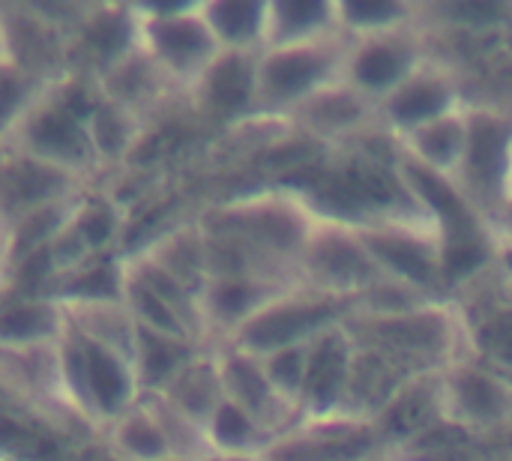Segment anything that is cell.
Returning <instances> with one entry per match:
<instances>
[{
  "instance_id": "obj_1",
  "label": "cell",
  "mask_w": 512,
  "mask_h": 461,
  "mask_svg": "<svg viewBox=\"0 0 512 461\" xmlns=\"http://www.w3.org/2000/svg\"><path fill=\"white\" fill-rule=\"evenodd\" d=\"M342 327L354 345L378 351L411 372L447 369L468 348L465 315L447 300H426L402 312H351Z\"/></svg>"
},
{
  "instance_id": "obj_2",
  "label": "cell",
  "mask_w": 512,
  "mask_h": 461,
  "mask_svg": "<svg viewBox=\"0 0 512 461\" xmlns=\"http://www.w3.org/2000/svg\"><path fill=\"white\" fill-rule=\"evenodd\" d=\"M318 222V210L297 189L273 186L216 204L198 219V228L207 234L234 237L297 276V264Z\"/></svg>"
},
{
  "instance_id": "obj_3",
  "label": "cell",
  "mask_w": 512,
  "mask_h": 461,
  "mask_svg": "<svg viewBox=\"0 0 512 461\" xmlns=\"http://www.w3.org/2000/svg\"><path fill=\"white\" fill-rule=\"evenodd\" d=\"M57 351L66 396L93 429H108L144 399L132 357L87 339L72 327Z\"/></svg>"
},
{
  "instance_id": "obj_4",
  "label": "cell",
  "mask_w": 512,
  "mask_h": 461,
  "mask_svg": "<svg viewBox=\"0 0 512 461\" xmlns=\"http://www.w3.org/2000/svg\"><path fill=\"white\" fill-rule=\"evenodd\" d=\"M348 48L345 33L264 48L258 54V117L285 120L306 99L339 84Z\"/></svg>"
},
{
  "instance_id": "obj_5",
  "label": "cell",
  "mask_w": 512,
  "mask_h": 461,
  "mask_svg": "<svg viewBox=\"0 0 512 461\" xmlns=\"http://www.w3.org/2000/svg\"><path fill=\"white\" fill-rule=\"evenodd\" d=\"M135 12L138 48L174 87L189 93L207 66L222 54L201 15V3H141Z\"/></svg>"
},
{
  "instance_id": "obj_6",
  "label": "cell",
  "mask_w": 512,
  "mask_h": 461,
  "mask_svg": "<svg viewBox=\"0 0 512 461\" xmlns=\"http://www.w3.org/2000/svg\"><path fill=\"white\" fill-rule=\"evenodd\" d=\"M348 315H351V300L300 282L285 294H279L270 306H264L222 345H231L252 357H267L282 348L315 342L318 336L342 327Z\"/></svg>"
},
{
  "instance_id": "obj_7",
  "label": "cell",
  "mask_w": 512,
  "mask_h": 461,
  "mask_svg": "<svg viewBox=\"0 0 512 461\" xmlns=\"http://www.w3.org/2000/svg\"><path fill=\"white\" fill-rule=\"evenodd\" d=\"M453 183L498 234L512 189L510 114L492 105H468V144Z\"/></svg>"
},
{
  "instance_id": "obj_8",
  "label": "cell",
  "mask_w": 512,
  "mask_h": 461,
  "mask_svg": "<svg viewBox=\"0 0 512 461\" xmlns=\"http://www.w3.org/2000/svg\"><path fill=\"white\" fill-rule=\"evenodd\" d=\"M378 270L429 297L447 282L441 237L426 216H396L354 225Z\"/></svg>"
},
{
  "instance_id": "obj_9",
  "label": "cell",
  "mask_w": 512,
  "mask_h": 461,
  "mask_svg": "<svg viewBox=\"0 0 512 461\" xmlns=\"http://www.w3.org/2000/svg\"><path fill=\"white\" fill-rule=\"evenodd\" d=\"M444 420L471 438L512 426V378L483 360H456L441 369Z\"/></svg>"
},
{
  "instance_id": "obj_10",
  "label": "cell",
  "mask_w": 512,
  "mask_h": 461,
  "mask_svg": "<svg viewBox=\"0 0 512 461\" xmlns=\"http://www.w3.org/2000/svg\"><path fill=\"white\" fill-rule=\"evenodd\" d=\"M297 279L309 288L354 300L369 285L384 279V273L366 252L354 225L321 216V222L297 264Z\"/></svg>"
},
{
  "instance_id": "obj_11",
  "label": "cell",
  "mask_w": 512,
  "mask_h": 461,
  "mask_svg": "<svg viewBox=\"0 0 512 461\" xmlns=\"http://www.w3.org/2000/svg\"><path fill=\"white\" fill-rule=\"evenodd\" d=\"M429 60L423 24H405L387 33L351 39L345 60V84L378 105L402 81H408Z\"/></svg>"
},
{
  "instance_id": "obj_12",
  "label": "cell",
  "mask_w": 512,
  "mask_h": 461,
  "mask_svg": "<svg viewBox=\"0 0 512 461\" xmlns=\"http://www.w3.org/2000/svg\"><path fill=\"white\" fill-rule=\"evenodd\" d=\"M0 57L45 84H57L72 75V36L45 6H0Z\"/></svg>"
},
{
  "instance_id": "obj_13",
  "label": "cell",
  "mask_w": 512,
  "mask_h": 461,
  "mask_svg": "<svg viewBox=\"0 0 512 461\" xmlns=\"http://www.w3.org/2000/svg\"><path fill=\"white\" fill-rule=\"evenodd\" d=\"M465 93L459 84V75L438 63V60H426L408 81H402L390 96H384L375 105V120L384 132H390L393 138L438 120L444 114H453L459 108H465Z\"/></svg>"
},
{
  "instance_id": "obj_14",
  "label": "cell",
  "mask_w": 512,
  "mask_h": 461,
  "mask_svg": "<svg viewBox=\"0 0 512 461\" xmlns=\"http://www.w3.org/2000/svg\"><path fill=\"white\" fill-rule=\"evenodd\" d=\"M84 180L48 165L18 147H0V222L9 225L33 210L72 201L84 192Z\"/></svg>"
},
{
  "instance_id": "obj_15",
  "label": "cell",
  "mask_w": 512,
  "mask_h": 461,
  "mask_svg": "<svg viewBox=\"0 0 512 461\" xmlns=\"http://www.w3.org/2000/svg\"><path fill=\"white\" fill-rule=\"evenodd\" d=\"M213 354L219 363L225 399L240 405L249 417H255L270 432V438H279L300 426V411L276 393L258 357L237 351L231 345H213Z\"/></svg>"
},
{
  "instance_id": "obj_16",
  "label": "cell",
  "mask_w": 512,
  "mask_h": 461,
  "mask_svg": "<svg viewBox=\"0 0 512 461\" xmlns=\"http://www.w3.org/2000/svg\"><path fill=\"white\" fill-rule=\"evenodd\" d=\"M198 111L219 123H246L258 117V54L222 51L192 84Z\"/></svg>"
},
{
  "instance_id": "obj_17",
  "label": "cell",
  "mask_w": 512,
  "mask_h": 461,
  "mask_svg": "<svg viewBox=\"0 0 512 461\" xmlns=\"http://www.w3.org/2000/svg\"><path fill=\"white\" fill-rule=\"evenodd\" d=\"M300 282L252 279V276H213L201 291V312L210 336V348L228 342L246 321H252L264 306Z\"/></svg>"
},
{
  "instance_id": "obj_18",
  "label": "cell",
  "mask_w": 512,
  "mask_h": 461,
  "mask_svg": "<svg viewBox=\"0 0 512 461\" xmlns=\"http://www.w3.org/2000/svg\"><path fill=\"white\" fill-rule=\"evenodd\" d=\"M354 360V342L345 327L318 336L309 348V372L300 399V423L333 420L342 411L348 375Z\"/></svg>"
},
{
  "instance_id": "obj_19",
  "label": "cell",
  "mask_w": 512,
  "mask_h": 461,
  "mask_svg": "<svg viewBox=\"0 0 512 461\" xmlns=\"http://www.w3.org/2000/svg\"><path fill=\"white\" fill-rule=\"evenodd\" d=\"M285 120L318 144H342L366 132L369 126H378L375 105L345 81L315 93L300 108H294Z\"/></svg>"
},
{
  "instance_id": "obj_20",
  "label": "cell",
  "mask_w": 512,
  "mask_h": 461,
  "mask_svg": "<svg viewBox=\"0 0 512 461\" xmlns=\"http://www.w3.org/2000/svg\"><path fill=\"white\" fill-rule=\"evenodd\" d=\"M66 333V306L48 294H21L0 303V348H57Z\"/></svg>"
},
{
  "instance_id": "obj_21",
  "label": "cell",
  "mask_w": 512,
  "mask_h": 461,
  "mask_svg": "<svg viewBox=\"0 0 512 461\" xmlns=\"http://www.w3.org/2000/svg\"><path fill=\"white\" fill-rule=\"evenodd\" d=\"M396 144H399V153L408 156L411 162L453 180L462 165L465 144H468V105L399 135Z\"/></svg>"
},
{
  "instance_id": "obj_22",
  "label": "cell",
  "mask_w": 512,
  "mask_h": 461,
  "mask_svg": "<svg viewBox=\"0 0 512 461\" xmlns=\"http://www.w3.org/2000/svg\"><path fill=\"white\" fill-rule=\"evenodd\" d=\"M201 351H204V345H198V342L138 327L132 363H135V375H138L141 393L144 396L162 393Z\"/></svg>"
},
{
  "instance_id": "obj_23",
  "label": "cell",
  "mask_w": 512,
  "mask_h": 461,
  "mask_svg": "<svg viewBox=\"0 0 512 461\" xmlns=\"http://www.w3.org/2000/svg\"><path fill=\"white\" fill-rule=\"evenodd\" d=\"M201 15L222 51L261 54L267 45V3L261 0H207Z\"/></svg>"
},
{
  "instance_id": "obj_24",
  "label": "cell",
  "mask_w": 512,
  "mask_h": 461,
  "mask_svg": "<svg viewBox=\"0 0 512 461\" xmlns=\"http://www.w3.org/2000/svg\"><path fill=\"white\" fill-rule=\"evenodd\" d=\"M153 396L168 399L177 411H183L186 417H192L195 423H201L207 429L210 417L225 402V387H222V375H219L213 348H204L162 393H153Z\"/></svg>"
},
{
  "instance_id": "obj_25",
  "label": "cell",
  "mask_w": 512,
  "mask_h": 461,
  "mask_svg": "<svg viewBox=\"0 0 512 461\" xmlns=\"http://www.w3.org/2000/svg\"><path fill=\"white\" fill-rule=\"evenodd\" d=\"M339 33L336 0H270L267 3V45L306 42Z\"/></svg>"
},
{
  "instance_id": "obj_26",
  "label": "cell",
  "mask_w": 512,
  "mask_h": 461,
  "mask_svg": "<svg viewBox=\"0 0 512 461\" xmlns=\"http://www.w3.org/2000/svg\"><path fill=\"white\" fill-rule=\"evenodd\" d=\"M102 432L108 453L117 461H162L171 456L168 441L144 399Z\"/></svg>"
},
{
  "instance_id": "obj_27",
  "label": "cell",
  "mask_w": 512,
  "mask_h": 461,
  "mask_svg": "<svg viewBox=\"0 0 512 461\" xmlns=\"http://www.w3.org/2000/svg\"><path fill=\"white\" fill-rule=\"evenodd\" d=\"M69 327L93 342H102L126 357L135 351V333L138 324L132 321L129 309L120 303H81V306H66Z\"/></svg>"
},
{
  "instance_id": "obj_28",
  "label": "cell",
  "mask_w": 512,
  "mask_h": 461,
  "mask_svg": "<svg viewBox=\"0 0 512 461\" xmlns=\"http://www.w3.org/2000/svg\"><path fill=\"white\" fill-rule=\"evenodd\" d=\"M270 441V432L228 399L216 408V414L207 423L210 456H261L270 447Z\"/></svg>"
},
{
  "instance_id": "obj_29",
  "label": "cell",
  "mask_w": 512,
  "mask_h": 461,
  "mask_svg": "<svg viewBox=\"0 0 512 461\" xmlns=\"http://www.w3.org/2000/svg\"><path fill=\"white\" fill-rule=\"evenodd\" d=\"M339 33L348 39L387 33L417 21V6L402 0H336Z\"/></svg>"
},
{
  "instance_id": "obj_30",
  "label": "cell",
  "mask_w": 512,
  "mask_h": 461,
  "mask_svg": "<svg viewBox=\"0 0 512 461\" xmlns=\"http://www.w3.org/2000/svg\"><path fill=\"white\" fill-rule=\"evenodd\" d=\"M54 84H45L24 69L12 66L0 57V147L9 144L21 120L30 114V108L51 90Z\"/></svg>"
},
{
  "instance_id": "obj_31",
  "label": "cell",
  "mask_w": 512,
  "mask_h": 461,
  "mask_svg": "<svg viewBox=\"0 0 512 461\" xmlns=\"http://www.w3.org/2000/svg\"><path fill=\"white\" fill-rule=\"evenodd\" d=\"M465 327H468V348H474L483 357V363L512 378V303L489 306L480 321L465 318Z\"/></svg>"
},
{
  "instance_id": "obj_32",
  "label": "cell",
  "mask_w": 512,
  "mask_h": 461,
  "mask_svg": "<svg viewBox=\"0 0 512 461\" xmlns=\"http://www.w3.org/2000/svg\"><path fill=\"white\" fill-rule=\"evenodd\" d=\"M147 408L153 411L171 456H210V444H207V429L201 423H195L192 417H186L183 411H177L168 399L162 396H144Z\"/></svg>"
},
{
  "instance_id": "obj_33",
  "label": "cell",
  "mask_w": 512,
  "mask_h": 461,
  "mask_svg": "<svg viewBox=\"0 0 512 461\" xmlns=\"http://www.w3.org/2000/svg\"><path fill=\"white\" fill-rule=\"evenodd\" d=\"M309 345H294V348H282L273 351L267 357H258L270 384L276 387V393L291 402L300 411V399H303V387H306V372H309Z\"/></svg>"
},
{
  "instance_id": "obj_34",
  "label": "cell",
  "mask_w": 512,
  "mask_h": 461,
  "mask_svg": "<svg viewBox=\"0 0 512 461\" xmlns=\"http://www.w3.org/2000/svg\"><path fill=\"white\" fill-rule=\"evenodd\" d=\"M402 461H495L492 456L480 453L468 444H456V447H447V450H429V453H411Z\"/></svg>"
},
{
  "instance_id": "obj_35",
  "label": "cell",
  "mask_w": 512,
  "mask_h": 461,
  "mask_svg": "<svg viewBox=\"0 0 512 461\" xmlns=\"http://www.w3.org/2000/svg\"><path fill=\"white\" fill-rule=\"evenodd\" d=\"M495 261L501 264V270L512 282V231H504L495 237Z\"/></svg>"
},
{
  "instance_id": "obj_36",
  "label": "cell",
  "mask_w": 512,
  "mask_h": 461,
  "mask_svg": "<svg viewBox=\"0 0 512 461\" xmlns=\"http://www.w3.org/2000/svg\"><path fill=\"white\" fill-rule=\"evenodd\" d=\"M9 285V264H6V225L0 222V288Z\"/></svg>"
},
{
  "instance_id": "obj_37",
  "label": "cell",
  "mask_w": 512,
  "mask_h": 461,
  "mask_svg": "<svg viewBox=\"0 0 512 461\" xmlns=\"http://www.w3.org/2000/svg\"><path fill=\"white\" fill-rule=\"evenodd\" d=\"M504 231H512V189H510V201H507V213H504V222H501L498 234H504ZM498 234H495V237H498Z\"/></svg>"
},
{
  "instance_id": "obj_38",
  "label": "cell",
  "mask_w": 512,
  "mask_h": 461,
  "mask_svg": "<svg viewBox=\"0 0 512 461\" xmlns=\"http://www.w3.org/2000/svg\"><path fill=\"white\" fill-rule=\"evenodd\" d=\"M210 461H264L261 456H219V453H213Z\"/></svg>"
},
{
  "instance_id": "obj_39",
  "label": "cell",
  "mask_w": 512,
  "mask_h": 461,
  "mask_svg": "<svg viewBox=\"0 0 512 461\" xmlns=\"http://www.w3.org/2000/svg\"><path fill=\"white\" fill-rule=\"evenodd\" d=\"M162 461H210V456L207 459H201V456H168V459Z\"/></svg>"
},
{
  "instance_id": "obj_40",
  "label": "cell",
  "mask_w": 512,
  "mask_h": 461,
  "mask_svg": "<svg viewBox=\"0 0 512 461\" xmlns=\"http://www.w3.org/2000/svg\"><path fill=\"white\" fill-rule=\"evenodd\" d=\"M0 461H12V459H0Z\"/></svg>"
}]
</instances>
